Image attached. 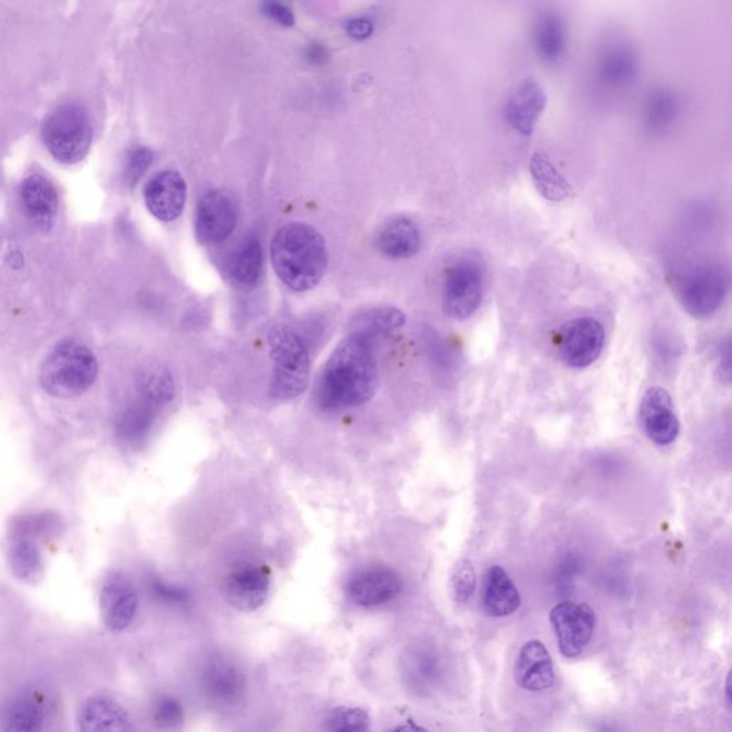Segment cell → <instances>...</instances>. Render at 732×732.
Returning a JSON list of instances; mask_svg holds the SVG:
<instances>
[{"mask_svg": "<svg viewBox=\"0 0 732 732\" xmlns=\"http://www.w3.org/2000/svg\"><path fill=\"white\" fill-rule=\"evenodd\" d=\"M375 336L359 328L331 355L315 390L317 404L324 411L359 407L374 397L380 382Z\"/></svg>", "mask_w": 732, "mask_h": 732, "instance_id": "6da1fadb", "label": "cell"}, {"mask_svg": "<svg viewBox=\"0 0 732 732\" xmlns=\"http://www.w3.org/2000/svg\"><path fill=\"white\" fill-rule=\"evenodd\" d=\"M271 261L282 284L297 293L315 288L328 268V251L320 232L303 222H290L276 232Z\"/></svg>", "mask_w": 732, "mask_h": 732, "instance_id": "7a4b0ae2", "label": "cell"}, {"mask_svg": "<svg viewBox=\"0 0 732 732\" xmlns=\"http://www.w3.org/2000/svg\"><path fill=\"white\" fill-rule=\"evenodd\" d=\"M98 359L86 345L63 339L54 345L40 368V385L54 398L85 394L98 379Z\"/></svg>", "mask_w": 732, "mask_h": 732, "instance_id": "3957f363", "label": "cell"}, {"mask_svg": "<svg viewBox=\"0 0 732 732\" xmlns=\"http://www.w3.org/2000/svg\"><path fill=\"white\" fill-rule=\"evenodd\" d=\"M268 345L274 362L272 398L289 401L299 397L311 379V357L302 336L289 325H276L268 334Z\"/></svg>", "mask_w": 732, "mask_h": 732, "instance_id": "277c9868", "label": "cell"}, {"mask_svg": "<svg viewBox=\"0 0 732 732\" xmlns=\"http://www.w3.org/2000/svg\"><path fill=\"white\" fill-rule=\"evenodd\" d=\"M40 135L48 152L58 162L76 165L92 148V121L82 104L62 103L45 117Z\"/></svg>", "mask_w": 732, "mask_h": 732, "instance_id": "5b68a950", "label": "cell"}, {"mask_svg": "<svg viewBox=\"0 0 732 732\" xmlns=\"http://www.w3.org/2000/svg\"><path fill=\"white\" fill-rule=\"evenodd\" d=\"M729 293V274L717 263H702L685 272L677 284L681 307L691 317L704 320L721 308Z\"/></svg>", "mask_w": 732, "mask_h": 732, "instance_id": "8992f818", "label": "cell"}, {"mask_svg": "<svg viewBox=\"0 0 732 732\" xmlns=\"http://www.w3.org/2000/svg\"><path fill=\"white\" fill-rule=\"evenodd\" d=\"M484 276L479 263L471 259L455 262L447 271L443 290L444 312L455 321L474 315L482 302Z\"/></svg>", "mask_w": 732, "mask_h": 732, "instance_id": "52a82bcc", "label": "cell"}, {"mask_svg": "<svg viewBox=\"0 0 732 732\" xmlns=\"http://www.w3.org/2000/svg\"><path fill=\"white\" fill-rule=\"evenodd\" d=\"M558 648L566 658L580 657L593 640L597 617L585 603L563 601L549 613Z\"/></svg>", "mask_w": 732, "mask_h": 732, "instance_id": "ba28073f", "label": "cell"}, {"mask_svg": "<svg viewBox=\"0 0 732 732\" xmlns=\"http://www.w3.org/2000/svg\"><path fill=\"white\" fill-rule=\"evenodd\" d=\"M606 344V332L594 318H576L567 322L559 334L558 349L567 367L585 370L599 358Z\"/></svg>", "mask_w": 732, "mask_h": 732, "instance_id": "9c48e42d", "label": "cell"}, {"mask_svg": "<svg viewBox=\"0 0 732 732\" xmlns=\"http://www.w3.org/2000/svg\"><path fill=\"white\" fill-rule=\"evenodd\" d=\"M238 222L235 199L226 190H209L201 198L195 220L198 240L204 245L220 244L229 238Z\"/></svg>", "mask_w": 732, "mask_h": 732, "instance_id": "30bf717a", "label": "cell"}, {"mask_svg": "<svg viewBox=\"0 0 732 732\" xmlns=\"http://www.w3.org/2000/svg\"><path fill=\"white\" fill-rule=\"evenodd\" d=\"M271 572L266 567L240 566L231 571L222 585V594L231 607L253 612L270 597Z\"/></svg>", "mask_w": 732, "mask_h": 732, "instance_id": "8fae6325", "label": "cell"}, {"mask_svg": "<svg viewBox=\"0 0 732 732\" xmlns=\"http://www.w3.org/2000/svg\"><path fill=\"white\" fill-rule=\"evenodd\" d=\"M99 606L103 624L109 631H125L134 622L139 608V595L134 582L122 572L108 575L103 581Z\"/></svg>", "mask_w": 732, "mask_h": 732, "instance_id": "7c38bea8", "label": "cell"}, {"mask_svg": "<svg viewBox=\"0 0 732 732\" xmlns=\"http://www.w3.org/2000/svg\"><path fill=\"white\" fill-rule=\"evenodd\" d=\"M404 581L389 567H370L348 581L347 594L362 608H376L394 601L402 593Z\"/></svg>", "mask_w": 732, "mask_h": 732, "instance_id": "4fadbf2b", "label": "cell"}, {"mask_svg": "<svg viewBox=\"0 0 732 732\" xmlns=\"http://www.w3.org/2000/svg\"><path fill=\"white\" fill-rule=\"evenodd\" d=\"M640 422L645 435L659 447H667L679 438L680 421L674 404L671 395L659 386L645 393L640 405Z\"/></svg>", "mask_w": 732, "mask_h": 732, "instance_id": "5bb4252c", "label": "cell"}, {"mask_svg": "<svg viewBox=\"0 0 732 732\" xmlns=\"http://www.w3.org/2000/svg\"><path fill=\"white\" fill-rule=\"evenodd\" d=\"M186 194L188 190L181 174L175 171H162L149 179L145 186L144 198L148 211L157 220L172 222L184 212Z\"/></svg>", "mask_w": 732, "mask_h": 732, "instance_id": "9a60e30c", "label": "cell"}, {"mask_svg": "<svg viewBox=\"0 0 732 732\" xmlns=\"http://www.w3.org/2000/svg\"><path fill=\"white\" fill-rule=\"evenodd\" d=\"M20 201L27 220L38 229L49 232L59 213V194L48 177L32 174L22 181Z\"/></svg>", "mask_w": 732, "mask_h": 732, "instance_id": "2e32d148", "label": "cell"}, {"mask_svg": "<svg viewBox=\"0 0 732 732\" xmlns=\"http://www.w3.org/2000/svg\"><path fill=\"white\" fill-rule=\"evenodd\" d=\"M516 681L522 690L538 693L556 684V668L547 647L531 640L521 648L516 662Z\"/></svg>", "mask_w": 732, "mask_h": 732, "instance_id": "e0dca14e", "label": "cell"}, {"mask_svg": "<svg viewBox=\"0 0 732 732\" xmlns=\"http://www.w3.org/2000/svg\"><path fill=\"white\" fill-rule=\"evenodd\" d=\"M77 727L85 732H126L134 731V721L115 699L97 695L90 697L79 709Z\"/></svg>", "mask_w": 732, "mask_h": 732, "instance_id": "ac0fdd59", "label": "cell"}, {"mask_svg": "<svg viewBox=\"0 0 732 732\" xmlns=\"http://www.w3.org/2000/svg\"><path fill=\"white\" fill-rule=\"evenodd\" d=\"M203 690L216 707L231 708L244 698L247 681L238 667L221 659L209 663L203 674Z\"/></svg>", "mask_w": 732, "mask_h": 732, "instance_id": "d6986e66", "label": "cell"}, {"mask_svg": "<svg viewBox=\"0 0 732 732\" xmlns=\"http://www.w3.org/2000/svg\"><path fill=\"white\" fill-rule=\"evenodd\" d=\"M7 558L12 574L21 582L36 585L44 580L45 559L38 539L9 534Z\"/></svg>", "mask_w": 732, "mask_h": 732, "instance_id": "ffe728a7", "label": "cell"}, {"mask_svg": "<svg viewBox=\"0 0 732 732\" xmlns=\"http://www.w3.org/2000/svg\"><path fill=\"white\" fill-rule=\"evenodd\" d=\"M482 606L489 617L511 616L521 606L520 593L503 567L494 566L486 571L482 588Z\"/></svg>", "mask_w": 732, "mask_h": 732, "instance_id": "44dd1931", "label": "cell"}, {"mask_svg": "<svg viewBox=\"0 0 732 732\" xmlns=\"http://www.w3.org/2000/svg\"><path fill=\"white\" fill-rule=\"evenodd\" d=\"M545 95L535 82L525 80L512 95L506 107V117L509 125L522 135H531L535 129L536 121L545 107Z\"/></svg>", "mask_w": 732, "mask_h": 732, "instance_id": "7402d4cb", "label": "cell"}, {"mask_svg": "<svg viewBox=\"0 0 732 732\" xmlns=\"http://www.w3.org/2000/svg\"><path fill=\"white\" fill-rule=\"evenodd\" d=\"M48 706L38 695H21L9 703L0 717V729L12 732H36L47 727Z\"/></svg>", "mask_w": 732, "mask_h": 732, "instance_id": "603a6c76", "label": "cell"}, {"mask_svg": "<svg viewBox=\"0 0 732 732\" xmlns=\"http://www.w3.org/2000/svg\"><path fill=\"white\" fill-rule=\"evenodd\" d=\"M382 255L390 259H408L421 248L418 226L408 218H397L382 227L376 240Z\"/></svg>", "mask_w": 732, "mask_h": 732, "instance_id": "cb8c5ba5", "label": "cell"}, {"mask_svg": "<svg viewBox=\"0 0 732 732\" xmlns=\"http://www.w3.org/2000/svg\"><path fill=\"white\" fill-rule=\"evenodd\" d=\"M159 409L161 408L142 397L127 405L116 422L117 436L122 443L131 447L142 444L151 434Z\"/></svg>", "mask_w": 732, "mask_h": 732, "instance_id": "d4e9b609", "label": "cell"}, {"mask_svg": "<svg viewBox=\"0 0 732 732\" xmlns=\"http://www.w3.org/2000/svg\"><path fill=\"white\" fill-rule=\"evenodd\" d=\"M530 172L536 190L549 202H562L571 197L572 188L559 174L547 154L536 152L531 158Z\"/></svg>", "mask_w": 732, "mask_h": 732, "instance_id": "484cf974", "label": "cell"}, {"mask_svg": "<svg viewBox=\"0 0 732 732\" xmlns=\"http://www.w3.org/2000/svg\"><path fill=\"white\" fill-rule=\"evenodd\" d=\"M263 255L261 243L257 236L245 239L234 262H232V278L244 288H251L258 284L262 275Z\"/></svg>", "mask_w": 732, "mask_h": 732, "instance_id": "4316f807", "label": "cell"}, {"mask_svg": "<svg viewBox=\"0 0 732 732\" xmlns=\"http://www.w3.org/2000/svg\"><path fill=\"white\" fill-rule=\"evenodd\" d=\"M139 397L162 408L175 397V384L171 372L162 365L144 368L138 376Z\"/></svg>", "mask_w": 732, "mask_h": 732, "instance_id": "83f0119b", "label": "cell"}, {"mask_svg": "<svg viewBox=\"0 0 732 732\" xmlns=\"http://www.w3.org/2000/svg\"><path fill=\"white\" fill-rule=\"evenodd\" d=\"M61 518L51 512L32 513L13 521L11 534L25 535L30 538H51L62 529Z\"/></svg>", "mask_w": 732, "mask_h": 732, "instance_id": "f1b7e54d", "label": "cell"}, {"mask_svg": "<svg viewBox=\"0 0 732 732\" xmlns=\"http://www.w3.org/2000/svg\"><path fill=\"white\" fill-rule=\"evenodd\" d=\"M563 40H566V35H563V26L558 17L547 16L539 22L538 32H536V48L541 57L547 61H556L562 52Z\"/></svg>", "mask_w": 732, "mask_h": 732, "instance_id": "f546056e", "label": "cell"}, {"mask_svg": "<svg viewBox=\"0 0 732 732\" xmlns=\"http://www.w3.org/2000/svg\"><path fill=\"white\" fill-rule=\"evenodd\" d=\"M476 588L475 568L470 559H459L449 575V594L457 604L470 601Z\"/></svg>", "mask_w": 732, "mask_h": 732, "instance_id": "4dcf8cb0", "label": "cell"}, {"mask_svg": "<svg viewBox=\"0 0 732 732\" xmlns=\"http://www.w3.org/2000/svg\"><path fill=\"white\" fill-rule=\"evenodd\" d=\"M328 729L335 732H362L370 730L371 717L363 708L338 707L332 709L328 720Z\"/></svg>", "mask_w": 732, "mask_h": 732, "instance_id": "1f68e13d", "label": "cell"}, {"mask_svg": "<svg viewBox=\"0 0 732 732\" xmlns=\"http://www.w3.org/2000/svg\"><path fill=\"white\" fill-rule=\"evenodd\" d=\"M404 324L405 315L402 311L393 307H382L374 309L370 315L365 317L361 330L379 336L402 328Z\"/></svg>", "mask_w": 732, "mask_h": 732, "instance_id": "d6a6232c", "label": "cell"}, {"mask_svg": "<svg viewBox=\"0 0 732 732\" xmlns=\"http://www.w3.org/2000/svg\"><path fill=\"white\" fill-rule=\"evenodd\" d=\"M154 154L149 148L138 147L127 153L124 179L127 186L134 188L147 174L153 163Z\"/></svg>", "mask_w": 732, "mask_h": 732, "instance_id": "836d02e7", "label": "cell"}, {"mask_svg": "<svg viewBox=\"0 0 732 732\" xmlns=\"http://www.w3.org/2000/svg\"><path fill=\"white\" fill-rule=\"evenodd\" d=\"M635 71V61L626 49H618L606 59L604 63V76L616 84L631 79Z\"/></svg>", "mask_w": 732, "mask_h": 732, "instance_id": "e575fe53", "label": "cell"}, {"mask_svg": "<svg viewBox=\"0 0 732 732\" xmlns=\"http://www.w3.org/2000/svg\"><path fill=\"white\" fill-rule=\"evenodd\" d=\"M153 721L159 729H176L184 722V708L174 697H162L154 706Z\"/></svg>", "mask_w": 732, "mask_h": 732, "instance_id": "d590c367", "label": "cell"}, {"mask_svg": "<svg viewBox=\"0 0 732 732\" xmlns=\"http://www.w3.org/2000/svg\"><path fill=\"white\" fill-rule=\"evenodd\" d=\"M151 590L154 598L172 607H184L189 603V594L181 586L168 584L162 580H153Z\"/></svg>", "mask_w": 732, "mask_h": 732, "instance_id": "8d00e7d4", "label": "cell"}, {"mask_svg": "<svg viewBox=\"0 0 732 732\" xmlns=\"http://www.w3.org/2000/svg\"><path fill=\"white\" fill-rule=\"evenodd\" d=\"M677 113V104L674 99L670 95H658V97L653 99L652 104H649V122L654 127H662L672 120Z\"/></svg>", "mask_w": 732, "mask_h": 732, "instance_id": "74e56055", "label": "cell"}, {"mask_svg": "<svg viewBox=\"0 0 732 732\" xmlns=\"http://www.w3.org/2000/svg\"><path fill=\"white\" fill-rule=\"evenodd\" d=\"M262 13L268 20L275 22L282 27H293L295 25V15L293 9L286 7L278 0H265L262 4Z\"/></svg>", "mask_w": 732, "mask_h": 732, "instance_id": "f35d334b", "label": "cell"}, {"mask_svg": "<svg viewBox=\"0 0 732 732\" xmlns=\"http://www.w3.org/2000/svg\"><path fill=\"white\" fill-rule=\"evenodd\" d=\"M345 30H347L349 38L361 42V40L370 39L374 34V24L368 17H353V20L347 22Z\"/></svg>", "mask_w": 732, "mask_h": 732, "instance_id": "ab89813d", "label": "cell"}, {"mask_svg": "<svg viewBox=\"0 0 732 732\" xmlns=\"http://www.w3.org/2000/svg\"><path fill=\"white\" fill-rule=\"evenodd\" d=\"M305 61L312 66H324L330 61V51L325 45L312 42L303 49Z\"/></svg>", "mask_w": 732, "mask_h": 732, "instance_id": "60d3db41", "label": "cell"}, {"mask_svg": "<svg viewBox=\"0 0 732 732\" xmlns=\"http://www.w3.org/2000/svg\"><path fill=\"white\" fill-rule=\"evenodd\" d=\"M725 688H727V703H729V708H730V707H731V697H730V675H729V679H727Z\"/></svg>", "mask_w": 732, "mask_h": 732, "instance_id": "b9f144b4", "label": "cell"}]
</instances>
